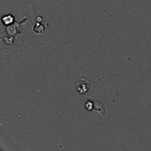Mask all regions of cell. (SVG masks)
Segmentation results:
<instances>
[{"label": "cell", "instance_id": "obj_1", "mask_svg": "<svg viewBox=\"0 0 151 151\" xmlns=\"http://www.w3.org/2000/svg\"><path fill=\"white\" fill-rule=\"evenodd\" d=\"M88 102L85 104V108L87 109V111H98L100 113H102L104 116L105 115V108L104 107V105L102 104L101 102H99L96 99H92V98H87Z\"/></svg>", "mask_w": 151, "mask_h": 151}, {"label": "cell", "instance_id": "obj_2", "mask_svg": "<svg viewBox=\"0 0 151 151\" xmlns=\"http://www.w3.org/2000/svg\"><path fill=\"white\" fill-rule=\"evenodd\" d=\"M76 88L80 94H85L90 88V82L87 78H80L76 81Z\"/></svg>", "mask_w": 151, "mask_h": 151}]
</instances>
